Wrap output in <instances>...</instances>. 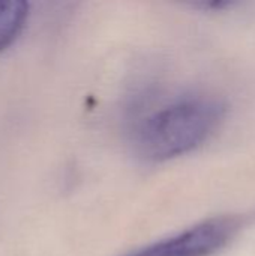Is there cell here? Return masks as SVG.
Here are the masks:
<instances>
[{"label":"cell","instance_id":"obj_1","mask_svg":"<svg viewBox=\"0 0 255 256\" xmlns=\"http://www.w3.org/2000/svg\"><path fill=\"white\" fill-rule=\"evenodd\" d=\"M225 106L210 96L179 99L141 120L134 132V147L149 162H165L203 146L219 128Z\"/></svg>","mask_w":255,"mask_h":256},{"label":"cell","instance_id":"obj_2","mask_svg":"<svg viewBox=\"0 0 255 256\" xmlns=\"http://www.w3.org/2000/svg\"><path fill=\"white\" fill-rule=\"evenodd\" d=\"M237 230V219L213 218L125 256H212L231 242Z\"/></svg>","mask_w":255,"mask_h":256},{"label":"cell","instance_id":"obj_3","mask_svg":"<svg viewBox=\"0 0 255 256\" xmlns=\"http://www.w3.org/2000/svg\"><path fill=\"white\" fill-rule=\"evenodd\" d=\"M29 4L21 0H0V51L12 45L26 26Z\"/></svg>","mask_w":255,"mask_h":256}]
</instances>
